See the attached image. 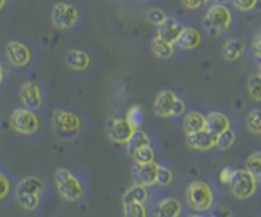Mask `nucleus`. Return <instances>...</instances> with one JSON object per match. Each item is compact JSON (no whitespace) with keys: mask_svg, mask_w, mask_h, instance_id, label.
Segmentation results:
<instances>
[{"mask_svg":"<svg viewBox=\"0 0 261 217\" xmlns=\"http://www.w3.org/2000/svg\"><path fill=\"white\" fill-rule=\"evenodd\" d=\"M204 26L212 32H225L231 26V12L221 3L213 5L207 11Z\"/></svg>","mask_w":261,"mask_h":217,"instance_id":"obj_7","label":"nucleus"},{"mask_svg":"<svg viewBox=\"0 0 261 217\" xmlns=\"http://www.w3.org/2000/svg\"><path fill=\"white\" fill-rule=\"evenodd\" d=\"M147 201V189L143 184L135 183L132 188L125 192L122 202L123 204H129V202H146Z\"/></svg>","mask_w":261,"mask_h":217,"instance_id":"obj_22","label":"nucleus"},{"mask_svg":"<svg viewBox=\"0 0 261 217\" xmlns=\"http://www.w3.org/2000/svg\"><path fill=\"white\" fill-rule=\"evenodd\" d=\"M206 129V117L197 111H191L183 118V131L185 134H194Z\"/></svg>","mask_w":261,"mask_h":217,"instance_id":"obj_18","label":"nucleus"},{"mask_svg":"<svg viewBox=\"0 0 261 217\" xmlns=\"http://www.w3.org/2000/svg\"><path fill=\"white\" fill-rule=\"evenodd\" d=\"M39 118L29 108H17L11 115V128L23 135H32L39 131Z\"/></svg>","mask_w":261,"mask_h":217,"instance_id":"obj_5","label":"nucleus"},{"mask_svg":"<svg viewBox=\"0 0 261 217\" xmlns=\"http://www.w3.org/2000/svg\"><path fill=\"white\" fill-rule=\"evenodd\" d=\"M66 63L71 69L84 71L90 66V55L80 50H72L66 54Z\"/></svg>","mask_w":261,"mask_h":217,"instance_id":"obj_20","label":"nucleus"},{"mask_svg":"<svg viewBox=\"0 0 261 217\" xmlns=\"http://www.w3.org/2000/svg\"><path fill=\"white\" fill-rule=\"evenodd\" d=\"M3 77H5V72H3V68H2V65H0V82L3 81Z\"/></svg>","mask_w":261,"mask_h":217,"instance_id":"obj_40","label":"nucleus"},{"mask_svg":"<svg viewBox=\"0 0 261 217\" xmlns=\"http://www.w3.org/2000/svg\"><path fill=\"white\" fill-rule=\"evenodd\" d=\"M219 3H225V2H228V0H218Z\"/></svg>","mask_w":261,"mask_h":217,"instance_id":"obj_42","label":"nucleus"},{"mask_svg":"<svg viewBox=\"0 0 261 217\" xmlns=\"http://www.w3.org/2000/svg\"><path fill=\"white\" fill-rule=\"evenodd\" d=\"M182 211V204L174 198H167L159 201L156 205V216L161 217H177Z\"/></svg>","mask_w":261,"mask_h":217,"instance_id":"obj_19","label":"nucleus"},{"mask_svg":"<svg viewBox=\"0 0 261 217\" xmlns=\"http://www.w3.org/2000/svg\"><path fill=\"white\" fill-rule=\"evenodd\" d=\"M79 21V11L69 3H56L51 12V23L57 28L72 27Z\"/></svg>","mask_w":261,"mask_h":217,"instance_id":"obj_8","label":"nucleus"},{"mask_svg":"<svg viewBox=\"0 0 261 217\" xmlns=\"http://www.w3.org/2000/svg\"><path fill=\"white\" fill-rule=\"evenodd\" d=\"M222 57L227 60V61H236L240 58V55L243 53V44L237 39H233V41H228L224 44L222 47Z\"/></svg>","mask_w":261,"mask_h":217,"instance_id":"obj_23","label":"nucleus"},{"mask_svg":"<svg viewBox=\"0 0 261 217\" xmlns=\"http://www.w3.org/2000/svg\"><path fill=\"white\" fill-rule=\"evenodd\" d=\"M246 169L258 180L261 177V156L260 151L252 153L248 159H246Z\"/></svg>","mask_w":261,"mask_h":217,"instance_id":"obj_29","label":"nucleus"},{"mask_svg":"<svg viewBox=\"0 0 261 217\" xmlns=\"http://www.w3.org/2000/svg\"><path fill=\"white\" fill-rule=\"evenodd\" d=\"M107 134H108V138L116 142V144H125L128 141V138L130 136V134L134 132V129L129 126V123L123 118H108L107 120Z\"/></svg>","mask_w":261,"mask_h":217,"instance_id":"obj_9","label":"nucleus"},{"mask_svg":"<svg viewBox=\"0 0 261 217\" xmlns=\"http://www.w3.org/2000/svg\"><path fill=\"white\" fill-rule=\"evenodd\" d=\"M42 189H44V183L38 177H27L17 186L15 190L17 202L29 211L38 208Z\"/></svg>","mask_w":261,"mask_h":217,"instance_id":"obj_1","label":"nucleus"},{"mask_svg":"<svg viewBox=\"0 0 261 217\" xmlns=\"http://www.w3.org/2000/svg\"><path fill=\"white\" fill-rule=\"evenodd\" d=\"M228 128H230V120L222 112L213 111L206 117V129L215 136H218L221 132H224Z\"/></svg>","mask_w":261,"mask_h":217,"instance_id":"obj_17","label":"nucleus"},{"mask_svg":"<svg viewBox=\"0 0 261 217\" xmlns=\"http://www.w3.org/2000/svg\"><path fill=\"white\" fill-rule=\"evenodd\" d=\"M248 91L252 99L257 102L261 101V77L260 74H252L248 80Z\"/></svg>","mask_w":261,"mask_h":217,"instance_id":"obj_28","label":"nucleus"},{"mask_svg":"<svg viewBox=\"0 0 261 217\" xmlns=\"http://www.w3.org/2000/svg\"><path fill=\"white\" fill-rule=\"evenodd\" d=\"M231 169L230 168H224L221 172H219V178H221V181L224 183V184H227L228 183V180H230V177H231Z\"/></svg>","mask_w":261,"mask_h":217,"instance_id":"obj_39","label":"nucleus"},{"mask_svg":"<svg viewBox=\"0 0 261 217\" xmlns=\"http://www.w3.org/2000/svg\"><path fill=\"white\" fill-rule=\"evenodd\" d=\"M258 0H233L236 9L242 11V12H249L257 6Z\"/></svg>","mask_w":261,"mask_h":217,"instance_id":"obj_33","label":"nucleus"},{"mask_svg":"<svg viewBox=\"0 0 261 217\" xmlns=\"http://www.w3.org/2000/svg\"><path fill=\"white\" fill-rule=\"evenodd\" d=\"M123 213L126 217H146L147 211L144 202H129L123 204Z\"/></svg>","mask_w":261,"mask_h":217,"instance_id":"obj_27","label":"nucleus"},{"mask_svg":"<svg viewBox=\"0 0 261 217\" xmlns=\"http://www.w3.org/2000/svg\"><path fill=\"white\" fill-rule=\"evenodd\" d=\"M186 202L195 211H207L213 205V192L204 181H192L186 189Z\"/></svg>","mask_w":261,"mask_h":217,"instance_id":"obj_4","label":"nucleus"},{"mask_svg":"<svg viewBox=\"0 0 261 217\" xmlns=\"http://www.w3.org/2000/svg\"><path fill=\"white\" fill-rule=\"evenodd\" d=\"M152 51H153V54L156 55L158 58H162V60H170L173 57V54H174L173 45L165 42L159 36H156L152 41Z\"/></svg>","mask_w":261,"mask_h":217,"instance_id":"obj_24","label":"nucleus"},{"mask_svg":"<svg viewBox=\"0 0 261 217\" xmlns=\"http://www.w3.org/2000/svg\"><path fill=\"white\" fill-rule=\"evenodd\" d=\"M185 109H186V107H185V102L177 98V99H176V102H174V105H173V109H171V117H180V115H183Z\"/></svg>","mask_w":261,"mask_h":217,"instance_id":"obj_37","label":"nucleus"},{"mask_svg":"<svg viewBox=\"0 0 261 217\" xmlns=\"http://www.w3.org/2000/svg\"><path fill=\"white\" fill-rule=\"evenodd\" d=\"M53 125L57 134L63 135H74L81 129V120L75 112L56 109L53 114Z\"/></svg>","mask_w":261,"mask_h":217,"instance_id":"obj_6","label":"nucleus"},{"mask_svg":"<svg viewBox=\"0 0 261 217\" xmlns=\"http://www.w3.org/2000/svg\"><path fill=\"white\" fill-rule=\"evenodd\" d=\"M209 0H182V5L188 9H200L203 8Z\"/></svg>","mask_w":261,"mask_h":217,"instance_id":"obj_36","label":"nucleus"},{"mask_svg":"<svg viewBox=\"0 0 261 217\" xmlns=\"http://www.w3.org/2000/svg\"><path fill=\"white\" fill-rule=\"evenodd\" d=\"M176 45L180 50H195L201 45V35L192 27H183L180 36L176 41Z\"/></svg>","mask_w":261,"mask_h":217,"instance_id":"obj_16","label":"nucleus"},{"mask_svg":"<svg viewBox=\"0 0 261 217\" xmlns=\"http://www.w3.org/2000/svg\"><path fill=\"white\" fill-rule=\"evenodd\" d=\"M6 58L12 66L23 68L30 61L32 53L26 44H23L20 41H11L6 45Z\"/></svg>","mask_w":261,"mask_h":217,"instance_id":"obj_10","label":"nucleus"},{"mask_svg":"<svg viewBox=\"0 0 261 217\" xmlns=\"http://www.w3.org/2000/svg\"><path fill=\"white\" fill-rule=\"evenodd\" d=\"M5 5H6V0H0V11L5 8Z\"/></svg>","mask_w":261,"mask_h":217,"instance_id":"obj_41","label":"nucleus"},{"mask_svg":"<svg viewBox=\"0 0 261 217\" xmlns=\"http://www.w3.org/2000/svg\"><path fill=\"white\" fill-rule=\"evenodd\" d=\"M54 183H56V189L59 192V195L69 201V202H75L81 199L83 196V186L79 181V178L71 174L68 169H57L54 172Z\"/></svg>","mask_w":261,"mask_h":217,"instance_id":"obj_3","label":"nucleus"},{"mask_svg":"<svg viewBox=\"0 0 261 217\" xmlns=\"http://www.w3.org/2000/svg\"><path fill=\"white\" fill-rule=\"evenodd\" d=\"M252 51H254V55L257 58L261 57V36L260 33H257L255 39H254V44H252Z\"/></svg>","mask_w":261,"mask_h":217,"instance_id":"obj_38","label":"nucleus"},{"mask_svg":"<svg viewBox=\"0 0 261 217\" xmlns=\"http://www.w3.org/2000/svg\"><path fill=\"white\" fill-rule=\"evenodd\" d=\"M216 136L210 134L207 129L194 132V134H186V145L192 150H200V151H207L215 147Z\"/></svg>","mask_w":261,"mask_h":217,"instance_id":"obj_13","label":"nucleus"},{"mask_svg":"<svg viewBox=\"0 0 261 217\" xmlns=\"http://www.w3.org/2000/svg\"><path fill=\"white\" fill-rule=\"evenodd\" d=\"M132 158L135 163H149L155 161V151L152 150L150 144L149 145H143L140 148H137L134 153H132Z\"/></svg>","mask_w":261,"mask_h":217,"instance_id":"obj_26","label":"nucleus"},{"mask_svg":"<svg viewBox=\"0 0 261 217\" xmlns=\"http://www.w3.org/2000/svg\"><path fill=\"white\" fill-rule=\"evenodd\" d=\"M165 17H167V15H165L164 11H161V9H150V11L147 12V20H149L150 23L156 24V26L164 21Z\"/></svg>","mask_w":261,"mask_h":217,"instance_id":"obj_34","label":"nucleus"},{"mask_svg":"<svg viewBox=\"0 0 261 217\" xmlns=\"http://www.w3.org/2000/svg\"><path fill=\"white\" fill-rule=\"evenodd\" d=\"M236 142V134L231 131V128L225 129L224 132H221L216 136V142L215 147H219L221 150H228L234 145Z\"/></svg>","mask_w":261,"mask_h":217,"instance_id":"obj_25","label":"nucleus"},{"mask_svg":"<svg viewBox=\"0 0 261 217\" xmlns=\"http://www.w3.org/2000/svg\"><path fill=\"white\" fill-rule=\"evenodd\" d=\"M173 181V172L170 168L167 166H161L158 165L156 169V183L159 186H170Z\"/></svg>","mask_w":261,"mask_h":217,"instance_id":"obj_32","label":"nucleus"},{"mask_svg":"<svg viewBox=\"0 0 261 217\" xmlns=\"http://www.w3.org/2000/svg\"><path fill=\"white\" fill-rule=\"evenodd\" d=\"M128 123H129V126L132 129H138V126L141 125V121H143V109L140 108L138 105H135V107H132V108L128 111V114H126V118H125Z\"/></svg>","mask_w":261,"mask_h":217,"instance_id":"obj_31","label":"nucleus"},{"mask_svg":"<svg viewBox=\"0 0 261 217\" xmlns=\"http://www.w3.org/2000/svg\"><path fill=\"white\" fill-rule=\"evenodd\" d=\"M20 99H21L23 105L32 111L41 108L42 107V91H41L39 85L32 81L24 82L20 88Z\"/></svg>","mask_w":261,"mask_h":217,"instance_id":"obj_11","label":"nucleus"},{"mask_svg":"<svg viewBox=\"0 0 261 217\" xmlns=\"http://www.w3.org/2000/svg\"><path fill=\"white\" fill-rule=\"evenodd\" d=\"M246 128L249 132L252 134H257L260 135L261 134V117H260V109L257 111H252L249 112L248 118H246Z\"/></svg>","mask_w":261,"mask_h":217,"instance_id":"obj_30","label":"nucleus"},{"mask_svg":"<svg viewBox=\"0 0 261 217\" xmlns=\"http://www.w3.org/2000/svg\"><path fill=\"white\" fill-rule=\"evenodd\" d=\"M126 144V150H128V154L132 156V153L143 147V145H149L150 144V138L149 135L144 132V131H140V129H134V132L130 134V136L128 138V141L125 142Z\"/></svg>","mask_w":261,"mask_h":217,"instance_id":"obj_21","label":"nucleus"},{"mask_svg":"<svg viewBox=\"0 0 261 217\" xmlns=\"http://www.w3.org/2000/svg\"><path fill=\"white\" fill-rule=\"evenodd\" d=\"M9 190H11L9 180L6 178V175H3V174L0 172V201H2V199H5V198L8 196Z\"/></svg>","mask_w":261,"mask_h":217,"instance_id":"obj_35","label":"nucleus"},{"mask_svg":"<svg viewBox=\"0 0 261 217\" xmlns=\"http://www.w3.org/2000/svg\"><path fill=\"white\" fill-rule=\"evenodd\" d=\"M182 30L183 26L180 23H177V21H176L174 18H171V17H165L164 21H162L161 24H158V36H159L161 39H164L165 42L174 45L176 41H177V38L180 36Z\"/></svg>","mask_w":261,"mask_h":217,"instance_id":"obj_14","label":"nucleus"},{"mask_svg":"<svg viewBox=\"0 0 261 217\" xmlns=\"http://www.w3.org/2000/svg\"><path fill=\"white\" fill-rule=\"evenodd\" d=\"M156 169L158 165L153 162L149 163H135L132 169V175L135 183L143 184V186H152L156 183Z\"/></svg>","mask_w":261,"mask_h":217,"instance_id":"obj_12","label":"nucleus"},{"mask_svg":"<svg viewBox=\"0 0 261 217\" xmlns=\"http://www.w3.org/2000/svg\"><path fill=\"white\" fill-rule=\"evenodd\" d=\"M233 196L237 199H249L257 193L258 180L248 169H236L227 183Z\"/></svg>","mask_w":261,"mask_h":217,"instance_id":"obj_2","label":"nucleus"},{"mask_svg":"<svg viewBox=\"0 0 261 217\" xmlns=\"http://www.w3.org/2000/svg\"><path fill=\"white\" fill-rule=\"evenodd\" d=\"M176 99L177 98L171 90L159 91L156 98H155V102H153V112L156 114L158 117H162V118L171 117V109H173Z\"/></svg>","mask_w":261,"mask_h":217,"instance_id":"obj_15","label":"nucleus"}]
</instances>
